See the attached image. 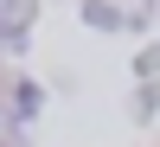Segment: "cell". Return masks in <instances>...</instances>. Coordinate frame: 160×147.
<instances>
[]
</instances>
